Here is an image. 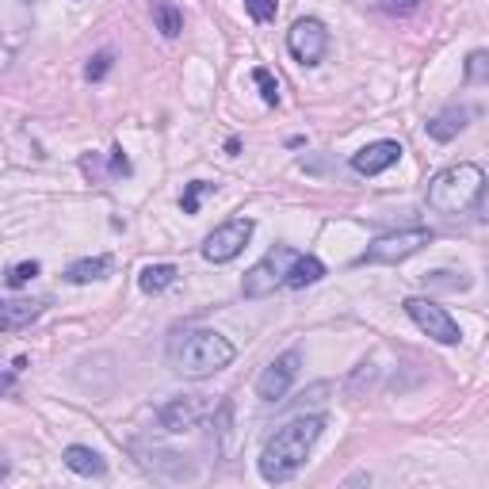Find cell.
Listing matches in <instances>:
<instances>
[{"label":"cell","mask_w":489,"mask_h":489,"mask_svg":"<svg viewBox=\"0 0 489 489\" xmlns=\"http://www.w3.org/2000/svg\"><path fill=\"white\" fill-rule=\"evenodd\" d=\"M321 428H325V417L314 413V417H294L287 420L276 436H271L264 443V452H261V478L264 482H287L298 474V467L306 463V455H310V447L318 443L321 436Z\"/></svg>","instance_id":"6da1fadb"},{"label":"cell","mask_w":489,"mask_h":489,"mask_svg":"<svg viewBox=\"0 0 489 489\" xmlns=\"http://www.w3.org/2000/svg\"><path fill=\"white\" fill-rule=\"evenodd\" d=\"M234 344L214 329H184L169 341V367L184 378H207L234 363Z\"/></svg>","instance_id":"7a4b0ae2"},{"label":"cell","mask_w":489,"mask_h":489,"mask_svg":"<svg viewBox=\"0 0 489 489\" xmlns=\"http://www.w3.org/2000/svg\"><path fill=\"white\" fill-rule=\"evenodd\" d=\"M485 187V172L478 165H452L428 180V207L436 214H463Z\"/></svg>","instance_id":"3957f363"},{"label":"cell","mask_w":489,"mask_h":489,"mask_svg":"<svg viewBox=\"0 0 489 489\" xmlns=\"http://www.w3.org/2000/svg\"><path fill=\"white\" fill-rule=\"evenodd\" d=\"M294 261H298V253L291 244H271L264 253V261L244 271V283H241L244 298H268L276 287H287V276H291Z\"/></svg>","instance_id":"277c9868"},{"label":"cell","mask_w":489,"mask_h":489,"mask_svg":"<svg viewBox=\"0 0 489 489\" xmlns=\"http://www.w3.org/2000/svg\"><path fill=\"white\" fill-rule=\"evenodd\" d=\"M425 244H432V229H425V226L398 229V234L375 237L356 264H402V261H410V256H417Z\"/></svg>","instance_id":"5b68a950"},{"label":"cell","mask_w":489,"mask_h":489,"mask_svg":"<svg viewBox=\"0 0 489 489\" xmlns=\"http://www.w3.org/2000/svg\"><path fill=\"white\" fill-rule=\"evenodd\" d=\"M405 314H410L417 321V329L428 333L436 344H459V341H463L455 318L447 314L443 306L432 303V298H405Z\"/></svg>","instance_id":"8992f818"},{"label":"cell","mask_w":489,"mask_h":489,"mask_svg":"<svg viewBox=\"0 0 489 489\" xmlns=\"http://www.w3.org/2000/svg\"><path fill=\"white\" fill-rule=\"evenodd\" d=\"M253 219H229L222 226H214L207 241H203V256H207L211 264H229L234 256H241V249L249 244L253 237Z\"/></svg>","instance_id":"52a82bcc"},{"label":"cell","mask_w":489,"mask_h":489,"mask_svg":"<svg viewBox=\"0 0 489 489\" xmlns=\"http://www.w3.org/2000/svg\"><path fill=\"white\" fill-rule=\"evenodd\" d=\"M287 50L298 65H318L325 58V50H329V31H325V23L314 16L294 20V27L287 31Z\"/></svg>","instance_id":"ba28073f"},{"label":"cell","mask_w":489,"mask_h":489,"mask_svg":"<svg viewBox=\"0 0 489 489\" xmlns=\"http://www.w3.org/2000/svg\"><path fill=\"white\" fill-rule=\"evenodd\" d=\"M298 367H303V352H298V348H291V352H283V356L271 360L261 371V378H256V394H261V402L271 405V402L287 398L291 383L298 378Z\"/></svg>","instance_id":"9c48e42d"},{"label":"cell","mask_w":489,"mask_h":489,"mask_svg":"<svg viewBox=\"0 0 489 489\" xmlns=\"http://www.w3.org/2000/svg\"><path fill=\"white\" fill-rule=\"evenodd\" d=\"M207 413H211V402L203 398V394H184V398H172L165 410H161V428L165 432H187V428H195Z\"/></svg>","instance_id":"30bf717a"},{"label":"cell","mask_w":489,"mask_h":489,"mask_svg":"<svg viewBox=\"0 0 489 489\" xmlns=\"http://www.w3.org/2000/svg\"><path fill=\"white\" fill-rule=\"evenodd\" d=\"M402 161V145L398 142H371V145H363L360 153H352V169H356L360 176H378V172H386L390 165H398Z\"/></svg>","instance_id":"8fae6325"},{"label":"cell","mask_w":489,"mask_h":489,"mask_svg":"<svg viewBox=\"0 0 489 489\" xmlns=\"http://www.w3.org/2000/svg\"><path fill=\"white\" fill-rule=\"evenodd\" d=\"M46 306V298H12V303L0 306V325H4V333H16L23 325H31Z\"/></svg>","instance_id":"7c38bea8"},{"label":"cell","mask_w":489,"mask_h":489,"mask_svg":"<svg viewBox=\"0 0 489 489\" xmlns=\"http://www.w3.org/2000/svg\"><path fill=\"white\" fill-rule=\"evenodd\" d=\"M474 119V107H447V112L428 119V138L436 142H452L459 130H467V122Z\"/></svg>","instance_id":"4fadbf2b"},{"label":"cell","mask_w":489,"mask_h":489,"mask_svg":"<svg viewBox=\"0 0 489 489\" xmlns=\"http://www.w3.org/2000/svg\"><path fill=\"white\" fill-rule=\"evenodd\" d=\"M65 467H70L73 474H85V478H104L107 474V463H104V455L100 452H92V447H65Z\"/></svg>","instance_id":"5bb4252c"},{"label":"cell","mask_w":489,"mask_h":489,"mask_svg":"<svg viewBox=\"0 0 489 489\" xmlns=\"http://www.w3.org/2000/svg\"><path fill=\"white\" fill-rule=\"evenodd\" d=\"M321 276H325V264L318 261V256H303V253H298V261L291 264L287 287H294V291H303V287H310V283H318Z\"/></svg>","instance_id":"9a60e30c"},{"label":"cell","mask_w":489,"mask_h":489,"mask_svg":"<svg viewBox=\"0 0 489 489\" xmlns=\"http://www.w3.org/2000/svg\"><path fill=\"white\" fill-rule=\"evenodd\" d=\"M176 276H180V271H176V264H145L142 276H138V287H142L145 294H157V291L172 287Z\"/></svg>","instance_id":"2e32d148"},{"label":"cell","mask_w":489,"mask_h":489,"mask_svg":"<svg viewBox=\"0 0 489 489\" xmlns=\"http://www.w3.org/2000/svg\"><path fill=\"white\" fill-rule=\"evenodd\" d=\"M229 436H234V402H222L219 410H214V440H219L214 443V452H219L222 459L229 455V447H234Z\"/></svg>","instance_id":"e0dca14e"},{"label":"cell","mask_w":489,"mask_h":489,"mask_svg":"<svg viewBox=\"0 0 489 489\" xmlns=\"http://www.w3.org/2000/svg\"><path fill=\"white\" fill-rule=\"evenodd\" d=\"M107 271H112V261H107V256H88V261L70 264L65 279H70V283H92V279H104Z\"/></svg>","instance_id":"ac0fdd59"},{"label":"cell","mask_w":489,"mask_h":489,"mask_svg":"<svg viewBox=\"0 0 489 489\" xmlns=\"http://www.w3.org/2000/svg\"><path fill=\"white\" fill-rule=\"evenodd\" d=\"M153 20H157V31L165 38H176L184 31V12L176 4H169V0H157L153 4Z\"/></svg>","instance_id":"d6986e66"},{"label":"cell","mask_w":489,"mask_h":489,"mask_svg":"<svg viewBox=\"0 0 489 489\" xmlns=\"http://www.w3.org/2000/svg\"><path fill=\"white\" fill-rule=\"evenodd\" d=\"M463 73H467L470 85H489V50H474V54H467Z\"/></svg>","instance_id":"ffe728a7"},{"label":"cell","mask_w":489,"mask_h":489,"mask_svg":"<svg viewBox=\"0 0 489 489\" xmlns=\"http://www.w3.org/2000/svg\"><path fill=\"white\" fill-rule=\"evenodd\" d=\"M38 271H43V264H38V261H20V264L8 268V279H4V283H8L12 291H16V287H23V283H31Z\"/></svg>","instance_id":"44dd1931"},{"label":"cell","mask_w":489,"mask_h":489,"mask_svg":"<svg viewBox=\"0 0 489 489\" xmlns=\"http://www.w3.org/2000/svg\"><path fill=\"white\" fill-rule=\"evenodd\" d=\"M253 80H256V88H261L264 104H268V107H276V104H279V80L271 77V73L264 70V65H261V70H253Z\"/></svg>","instance_id":"7402d4cb"},{"label":"cell","mask_w":489,"mask_h":489,"mask_svg":"<svg viewBox=\"0 0 489 489\" xmlns=\"http://www.w3.org/2000/svg\"><path fill=\"white\" fill-rule=\"evenodd\" d=\"M207 192H214V184H207V180H192L184 187V199H180V207H184V214H199V199L207 195Z\"/></svg>","instance_id":"603a6c76"},{"label":"cell","mask_w":489,"mask_h":489,"mask_svg":"<svg viewBox=\"0 0 489 489\" xmlns=\"http://www.w3.org/2000/svg\"><path fill=\"white\" fill-rule=\"evenodd\" d=\"M244 8H249V16H253L256 23H268V20H276L279 0H244Z\"/></svg>","instance_id":"cb8c5ba5"},{"label":"cell","mask_w":489,"mask_h":489,"mask_svg":"<svg viewBox=\"0 0 489 489\" xmlns=\"http://www.w3.org/2000/svg\"><path fill=\"white\" fill-rule=\"evenodd\" d=\"M107 70H112V50H100V54H92V58H88L85 77H88V80H104Z\"/></svg>","instance_id":"d4e9b609"},{"label":"cell","mask_w":489,"mask_h":489,"mask_svg":"<svg viewBox=\"0 0 489 489\" xmlns=\"http://www.w3.org/2000/svg\"><path fill=\"white\" fill-rule=\"evenodd\" d=\"M378 8L386 12V16H413V12L420 8V0H375Z\"/></svg>","instance_id":"484cf974"},{"label":"cell","mask_w":489,"mask_h":489,"mask_svg":"<svg viewBox=\"0 0 489 489\" xmlns=\"http://www.w3.org/2000/svg\"><path fill=\"white\" fill-rule=\"evenodd\" d=\"M112 172L115 176H130V161L122 157V149H112Z\"/></svg>","instance_id":"4316f807"},{"label":"cell","mask_w":489,"mask_h":489,"mask_svg":"<svg viewBox=\"0 0 489 489\" xmlns=\"http://www.w3.org/2000/svg\"><path fill=\"white\" fill-rule=\"evenodd\" d=\"M478 219L489 226V184L482 187V203H478Z\"/></svg>","instance_id":"83f0119b"}]
</instances>
